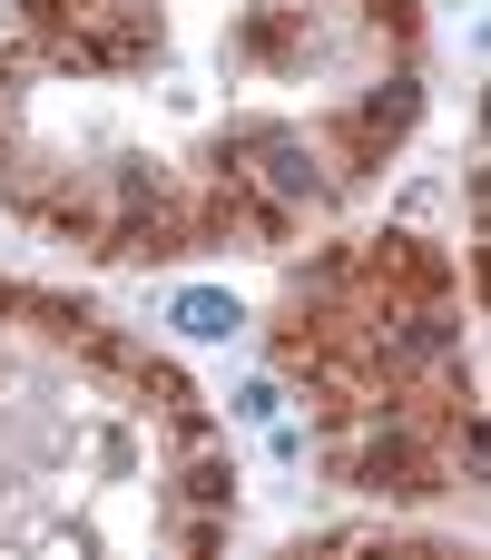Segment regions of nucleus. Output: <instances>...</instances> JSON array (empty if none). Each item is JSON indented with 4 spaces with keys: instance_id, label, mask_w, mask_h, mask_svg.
Listing matches in <instances>:
<instances>
[{
    "instance_id": "f257e3e1",
    "label": "nucleus",
    "mask_w": 491,
    "mask_h": 560,
    "mask_svg": "<svg viewBox=\"0 0 491 560\" xmlns=\"http://www.w3.org/2000/svg\"><path fill=\"white\" fill-rule=\"evenodd\" d=\"M246 315H236V295H217V285H197V295H177V335H197V345H226Z\"/></svg>"
}]
</instances>
